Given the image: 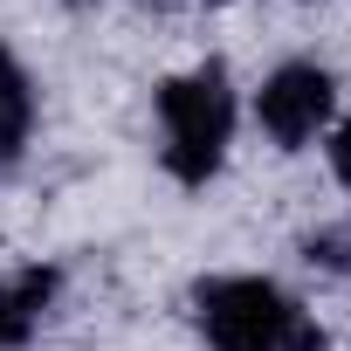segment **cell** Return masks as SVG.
Listing matches in <instances>:
<instances>
[{
  "mask_svg": "<svg viewBox=\"0 0 351 351\" xmlns=\"http://www.w3.org/2000/svg\"><path fill=\"white\" fill-rule=\"evenodd\" d=\"M56 289H62V276H56L49 262H28V269H14V276H0V351H21V344L42 330Z\"/></svg>",
  "mask_w": 351,
  "mask_h": 351,
  "instance_id": "277c9868",
  "label": "cell"
},
{
  "mask_svg": "<svg viewBox=\"0 0 351 351\" xmlns=\"http://www.w3.org/2000/svg\"><path fill=\"white\" fill-rule=\"evenodd\" d=\"M28 138H35V83H28L21 56L0 42V180L21 165Z\"/></svg>",
  "mask_w": 351,
  "mask_h": 351,
  "instance_id": "5b68a950",
  "label": "cell"
},
{
  "mask_svg": "<svg viewBox=\"0 0 351 351\" xmlns=\"http://www.w3.org/2000/svg\"><path fill=\"white\" fill-rule=\"evenodd\" d=\"M282 351H324V324L303 310L296 324H289V337H282Z\"/></svg>",
  "mask_w": 351,
  "mask_h": 351,
  "instance_id": "ba28073f",
  "label": "cell"
},
{
  "mask_svg": "<svg viewBox=\"0 0 351 351\" xmlns=\"http://www.w3.org/2000/svg\"><path fill=\"white\" fill-rule=\"evenodd\" d=\"M303 262L330 269V276H351V214L330 221V228H317V234H303Z\"/></svg>",
  "mask_w": 351,
  "mask_h": 351,
  "instance_id": "8992f818",
  "label": "cell"
},
{
  "mask_svg": "<svg viewBox=\"0 0 351 351\" xmlns=\"http://www.w3.org/2000/svg\"><path fill=\"white\" fill-rule=\"evenodd\" d=\"M158 124H165V172L180 186H207L221 158H228V138H234V83L221 62H200L186 76H165L158 83Z\"/></svg>",
  "mask_w": 351,
  "mask_h": 351,
  "instance_id": "6da1fadb",
  "label": "cell"
},
{
  "mask_svg": "<svg viewBox=\"0 0 351 351\" xmlns=\"http://www.w3.org/2000/svg\"><path fill=\"white\" fill-rule=\"evenodd\" d=\"M193 317L214 351H282L303 303L282 296L269 276H214L193 289Z\"/></svg>",
  "mask_w": 351,
  "mask_h": 351,
  "instance_id": "7a4b0ae2",
  "label": "cell"
},
{
  "mask_svg": "<svg viewBox=\"0 0 351 351\" xmlns=\"http://www.w3.org/2000/svg\"><path fill=\"white\" fill-rule=\"evenodd\" d=\"M324 152H330V172H337V186H351V117L330 131V145H324Z\"/></svg>",
  "mask_w": 351,
  "mask_h": 351,
  "instance_id": "52a82bcc",
  "label": "cell"
},
{
  "mask_svg": "<svg viewBox=\"0 0 351 351\" xmlns=\"http://www.w3.org/2000/svg\"><path fill=\"white\" fill-rule=\"evenodd\" d=\"M330 104H337V83L324 62H282L269 69V83L255 90V117L262 131L282 145V152H303L324 124H330Z\"/></svg>",
  "mask_w": 351,
  "mask_h": 351,
  "instance_id": "3957f363",
  "label": "cell"
}]
</instances>
